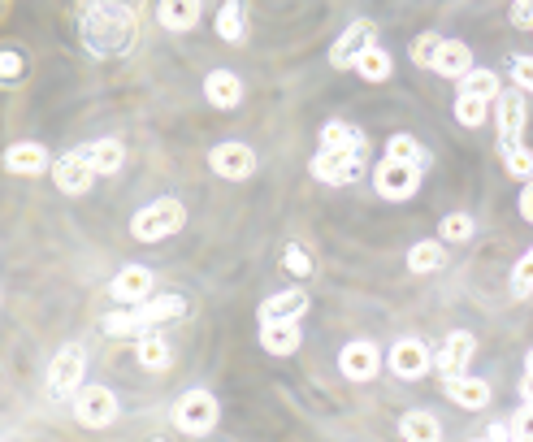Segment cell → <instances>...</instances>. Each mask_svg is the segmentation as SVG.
Masks as SVG:
<instances>
[{
  "mask_svg": "<svg viewBox=\"0 0 533 442\" xmlns=\"http://www.w3.org/2000/svg\"><path fill=\"white\" fill-rule=\"evenodd\" d=\"M200 5L204 0H161L156 18H161V26H169V31H191V26L200 22Z\"/></svg>",
  "mask_w": 533,
  "mask_h": 442,
  "instance_id": "23",
  "label": "cell"
},
{
  "mask_svg": "<svg viewBox=\"0 0 533 442\" xmlns=\"http://www.w3.org/2000/svg\"><path fill=\"white\" fill-rule=\"evenodd\" d=\"M364 152H334V148H321L312 156V178L317 182H330V187H351L356 178H364Z\"/></svg>",
  "mask_w": 533,
  "mask_h": 442,
  "instance_id": "5",
  "label": "cell"
},
{
  "mask_svg": "<svg viewBox=\"0 0 533 442\" xmlns=\"http://www.w3.org/2000/svg\"><path fill=\"white\" fill-rule=\"evenodd\" d=\"M473 334L468 330H455V334H447L442 338V347H438V356H434V364H438V373L442 377H455V373H464L468 369V360H473Z\"/></svg>",
  "mask_w": 533,
  "mask_h": 442,
  "instance_id": "15",
  "label": "cell"
},
{
  "mask_svg": "<svg viewBox=\"0 0 533 442\" xmlns=\"http://www.w3.org/2000/svg\"><path fill=\"white\" fill-rule=\"evenodd\" d=\"M83 373H87V351L70 343L57 351V360H52L48 369V395L52 399H74L78 390H83Z\"/></svg>",
  "mask_w": 533,
  "mask_h": 442,
  "instance_id": "4",
  "label": "cell"
},
{
  "mask_svg": "<svg viewBox=\"0 0 533 442\" xmlns=\"http://www.w3.org/2000/svg\"><path fill=\"white\" fill-rule=\"evenodd\" d=\"M22 70H26V57H22L18 48H5V52H0V74H5V83H18Z\"/></svg>",
  "mask_w": 533,
  "mask_h": 442,
  "instance_id": "39",
  "label": "cell"
},
{
  "mask_svg": "<svg viewBox=\"0 0 533 442\" xmlns=\"http://www.w3.org/2000/svg\"><path fill=\"white\" fill-rule=\"evenodd\" d=\"M486 438H490V442H499V438H516V425H490V429H486Z\"/></svg>",
  "mask_w": 533,
  "mask_h": 442,
  "instance_id": "44",
  "label": "cell"
},
{
  "mask_svg": "<svg viewBox=\"0 0 533 442\" xmlns=\"http://www.w3.org/2000/svg\"><path fill=\"white\" fill-rule=\"evenodd\" d=\"M260 347H265L269 356H295L299 321H260Z\"/></svg>",
  "mask_w": 533,
  "mask_h": 442,
  "instance_id": "20",
  "label": "cell"
},
{
  "mask_svg": "<svg viewBox=\"0 0 533 442\" xmlns=\"http://www.w3.org/2000/svg\"><path fill=\"white\" fill-rule=\"evenodd\" d=\"M321 148H334V152H364V156H369V139H364L356 126H347V122H330V126L321 130Z\"/></svg>",
  "mask_w": 533,
  "mask_h": 442,
  "instance_id": "24",
  "label": "cell"
},
{
  "mask_svg": "<svg viewBox=\"0 0 533 442\" xmlns=\"http://www.w3.org/2000/svg\"><path fill=\"white\" fill-rule=\"evenodd\" d=\"M217 35L226 39V44H239V39L247 35V9H243V0H226V5L217 9Z\"/></svg>",
  "mask_w": 533,
  "mask_h": 442,
  "instance_id": "25",
  "label": "cell"
},
{
  "mask_svg": "<svg viewBox=\"0 0 533 442\" xmlns=\"http://www.w3.org/2000/svg\"><path fill=\"white\" fill-rule=\"evenodd\" d=\"M390 369H395L403 382H416V377H425L429 369V347L421 338H399L395 347H390Z\"/></svg>",
  "mask_w": 533,
  "mask_h": 442,
  "instance_id": "14",
  "label": "cell"
},
{
  "mask_svg": "<svg viewBox=\"0 0 533 442\" xmlns=\"http://www.w3.org/2000/svg\"><path fill=\"white\" fill-rule=\"evenodd\" d=\"M512 425H516V438H533V403H525V412H520Z\"/></svg>",
  "mask_w": 533,
  "mask_h": 442,
  "instance_id": "42",
  "label": "cell"
},
{
  "mask_svg": "<svg viewBox=\"0 0 533 442\" xmlns=\"http://www.w3.org/2000/svg\"><path fill=\"white\" fill-rule=\"evenodd\" d=\"M109 295L117 299V304H143V299L152 295V269L126 265V269L109 282Z\"/></svg>",
  "mask_w": 533,
  "mask_h": 442,
  "instance_id": "16",
  "label": "cell"
},
{
  "mask_svg": "<svg viewBox=\"0 0 533 442\" xmlns=\"http://www.w3.org/2000/svg\"><path fill=\"white\" fill-rule=\"evenodd\" d=\"M117 395L109 386H83L74 395V421L83 425V429H104V425H113L117 421Z\"/></svg>",
  "mask_w": 533,
  "mask_h": 442,
  "instance_id": "8",
  "label": "cell"
},
{
  "mask_svg": "<svg viewBox=\"0 0 533 442\" xmlns=\"http://www.w3.org/2000/svg\"><path fill=\"white\" fill-rule=\"evenodd\" d=\"M91 178H96V165L87 161L83 148L65 152L61 161H52V182H57V191H65V195H87Z\"/></svg>",
  "mask_w": 533,
  "mask_h": 442,
  "instance_id": "10",
  "label": "cell"
},
{
  "mask_svg": "<svg viewBox=\"0 0 533 442\" xmlns=\"http://www.w3.org/2000/svg\"><path fill=\"white\" fill-rule=\"evenodd\" d=\"M408 269L412 273H434V269H442V243H434V239L416 243L412 252H408Z\"/></svg>",
  "mask_w": 533,
  "mask_h": 442,
  "instance_id": "33",
  "label": "cell"
},
{
  "mask_svg": "<svg viewBox=\"0 0 533 442\" xmlns=\"http://www.w3.org/2000/svg\"><path fill=\"white\" fill-rule=\"evenodd\" d=\"M308 312V295L304 291H278V295H269L265 304H260L256 317L260 321H299Z\"/></svg>",
  "mask_w": 533,
  "mask_h": 442,
  "instance_id": "22",
  "label": "cell"
},
{
  "mask_svg": "<svg viewBox=\"0 0 533 442\" xmlns=\"http://www.w3.org/2000/svg\"><path fill=\"white\" fill-rule=\"evenodd\" d=\"M399 434L408 438V442H438L442 429H438V421H434L429 412H408V416L399 421Z\"/></svg>",
  "mask_w": 533,
  "mask_h": 442,
  "instance_id": "30",
  "label": "cell"
},
{
  "mask_svg": "<svg viewBox=\"0 0 533 442\" xmlns=\"http://www.w3.org/2000/svg\"><path fill=\"white\" fill-rule=\"evenodd\" d=\"M473 70V52H468V44L464 39H442V48H438V57H434V74H442V78H460Z\"/></svg>",
  "mask_w": 533,
  "mask_h": 442,
  "instance_id": "21",
  "label": "cell"
},
{
  "mask_svg": "<svg viewBox=\"0 0 533 442\" xmlns=\"http://www.w3.org/2000/svg\"><path fill=\"white\" fill-rule=\"evenodd\" d=\"M135 356H139L143 369H165V364H169V343L156 330H143L135 338Z\"/></svg>",
  "mask_w": 533,
  "mask_h": 442,
  "instance_id": "27",
  "label": "cell"
},
{
  "mask_svg": "<svg viewBox=\"0 0 533 442\" xmlns=\"http://www.w3.org/2000/svg\"><path fill=\"white\" fill-rule=\"evenodd\" d=\"M503 169L512 178H520V182H529L533 178V148H525V143H516V148H507L503 152Z\"/></svg>",
  "mask_w": 533,
  "mask_h": 442,
  "instance_id": "34",
  "label": "cell"
},
{
  "mask_svg": "<svg viewBox=\"0 0 533 442\" xmlns=\"http://www.w3.org/2000/svg\"><path fill=\"white\" fill-rule=\"evenodd\" d=\"M494 122H499V148H516L525 135V96L520 91H499L494 100Z\"/></svg>",
  "mask_w": 533,
  "mask_h": 442,
  "instance_id": "12",
  "label": "cell"
},
{
  "mask_svg": "<svg viewBox=\"0 0 533 442\" xmlns=\"http://www.w3.org/2000/svg\"><path fill=\"white\" fill-rule=\"evenodd\" d=\"M438 48H442V35H438V31H425V35L412 44V61H416V65H425V70H434Z\"/></svg>",
  "mask_w": 533,
  "mask_h": 442,
  "instance_id": "36",
  "label": "cell"
},
{
  "mask_svg": "<svg viewBox=\"0 0 533 442\" xmlns=\"http://www.w3.org/2000/svg\"><path fill=\"white\" fill-rule=\"evenodd\" d=\"M520 217L533 221V178L525 182V191H520Z\"/></svg>",
  "mask_w": 533,
  "mask_h": 442,
  "instance_id": "43",
  "label": "cell"
},
{
  "mask_svg": "<svg viewBox=\"0 0 533 442\" xmlns=\"http://www.w3.org/2000/svg\"><path fill=\"white\" fill-rule=\"evenodd\" d=\"M369 48H377V26L360 18V22H351L347 31L338 35V44L330 48V65H334V70H356V61Z\"/></svg>",
  "mask_w": 533,
  "mask_h": 442,
  "instance_id": "9",
  "label": "cell"
},
{
  "mask_svg": "<svg viewBox=\"0 0 533 442\" xmlns=\"http://www.w3.org/2000/svg\"><path fill=\"white\" fill-rule=\"evenodd\" d=\"M386 156H395V161H412V165H429V152L416 143L412 135H390L386 139Z\"/></svg>",
  "mask_w": 533,
  "mask_h": 442,
  "instance_id": "32",
  "label": "cell"
},
{
  "mask_svg": "<svg viewBox=\"0 0 533 442\" xmlns=\"http://www.w3.org/2000/svg\"><path fill=\"white\" fill-rule=\"evenodd\" d=\"M486 113H490V100H481V96H455V122L468 126V130H477L481 122H486Z\"/></svg>",
  "mask_w": 533,
  "mask_h": 442,
  "instance_id": "31",
  "label": "cell"
},
{
  "mask_svg": "<svg viewBox=\"0 0 533 442\" xmlns=\"http://www.w3.org/2000/svg\"><path fill=\"white\" fill-rule=\"evenodd\" d=\"M217 416H221V408H217V399L208 395V390H187V395L174 403V425L182 429V434H191V438L208 434V429L217 425Z\"/></svg>",
  "mask_w": 533,
  "mask_h": 442,
  "instance_id": "6",
  "label": "cell"
},
{
  "mask_svg": "<svg viewBox=\"0 0 533 442\" xmlns=\"http://www.w3.org/2000/svg\"><path fill=\"white\" fill-rule=\"evenodd\" d=\"M529 291H533V247L516 260V269H512V295H516V299H525Z\"/></svg>",
  "mask_w": 533,
  "mask_h": 442,
  "instance_id": "37",
  "label": "cell"
},
{
  "mask_svg": "<svg viewBox=\"0 0 533 442\" xmlns=\"http://www.w3.org/2000/svg\"><path fill=\"white\" fill-rule=\"evenodd\" d=\"M338 364H343V377H351V382H369L377 373V364H382V351H377V343H369V338H356V343L343 347Z\"/></svg>",
  "mask_w": 533,
  "mask_h": 442,
  "instance_id": "13",
  "label": "cell"
},
{
  "mask_svg": "<svg viewBox=\"0 0 533 442\" xmlns=\"http://www.w3.org/2000/svg\"><path fill=\"white\" fill-rule=\"evenodd\" d=\"M442 390H447V399L460 403V408H486L490 403V382H481V377H473V373L442 377Z\"/></svg>",
  "mask_w": 533,
  "mask_h": 442,
  "instance_id": "18",
  "label": "cell"
},
{
  "mask_svg": "<svg viewBox=\"0 0 533 442\" xmlns=\"http://www.w3.org/2000/svg\"><path fill=\"white\" fill-rule=\"evenodd\" d=\"M520 399L533 403V373L529 369H525V377H520Z\"/></svg>",
  "mask_w": 533,
  "mask_h": 442,
  "instance_id": "45",
  "label": "cell"
},
{
  "mask_svg": "<svg viewBox=\"0 0 533 442\" xmlns=\"http://www.w3.org/2000/svg\"><path fill=\"white\" fill-rule=\"evenodd\" d=\"M182 221H187V208H182V200L165 195V200L143 204L139 213L130 217V234H135L139 243H156V239H169V234H178Z\"/></svg>",
  "mask_w": 533,
  "mask_h": 442,
  "instance_id": "3",
  "label": "cell"
},
{
  "mask_svg": "<svg viewBox=\"0 0 533 442\" xmlns=\"http://www.w3.org/2000/svg\"><path fill=\"white\" fill-rule=\"evenodd\" d=\"M460 91L464 96H481V100H499V91H503V83H499V74L494 70H468L464 78H460Z\"/></svg>",
  "mask_w": 533,
  "mask_h": 442,
  "instance_id": "29",
  "label": "cell"
},
{
  "mask_svg": "<svg viewBox=\"0 0 533 442\" xmlns=\"http://www.w3.org/2000/svg\"><path fill=\"white\" fill-rule=\"evenodd\" d=\"M525 369H529V373H533V351H529V356H525Z\"/></svg>",
  "mask_w": 533,
  "mask_h": 442,
  "instance_id": "46",
  "label": "cell"
},
{
  "mask_svg": "<svg viewBox=\"0 0 533 442\" xmlns=\"http://www.w3.org/2000/svg\"><path fill=\"white\" fill-rule=\"evenodd\" d=\"M182 312H187V299L182 295H156L148 299V304H122L117 312H109L100 325H104V334H113V338H139L143 330H156V325H165V321H178Z\"/></svg>",
  "mask_w": 533,
  "mask_h": 442,
  "instance_id": "2",
  "label": "cell"
},
{
  "mask_svg": "<svg viewBox=\"0 0 533 442\" xmlns=\"http://www.w3.org/2000/svg\"><path fill=\"white\" fill-rule=\"evenodd\" d=\"M208 165H213L217 178H230V182H243L256 174V152L247 148V143H217L213 152H208Z\"/></svg>",
  "mask_w": 533,
  "mask_h": 442,
  "instance_id": "11",
  "label": "cell"
},
{
  "mask_svg": "<svg viewBox=\"0 0 533 442\" xmlns=\"http://www.w3.org/2000/svg\"><path fill=\"white\" fill-rule=\"evenodd\" d=\"M512 26L533 31V0H516V5H512Z\"/></svg>",
  "mask_w": 533,
  "mask_h": 442,
  "instance_id": "41",
  "label": "cell"
},
{
  "mask_svg": "<svg viewBox=\"0 0 533 442\" xmlns=\"http://www.w3.org/2000/svg\"><path fill=\"white\" fill-rule=\"evenodd\" d=\"M5 169L9 174H26V178L52 174V156H48L44 143H13L5 152Z\"/></svg>",
  "mask_w": 533,
  "mask_h": 442,
  "instance_id": "17",
  "label": "cell"
},
{
  "mask_svg": "<svg viewBox=\"0 0 533 442\" xmlns=\"http://www.w3.org/2000/svg\"><path fill=\"white\" fill-rule=\"evenodd\" d=\"M512 78L520 91H533V57H512Z\"/></svg>",
  "mask_w": 533,
  "mask_h": 442,
  "instance_id": "40",
  "label": "cell"
},
{
  "mask_svg": "<svg viewBox=\"0 0 533 442\" xmlns=\"http://www.w3.org/2000/svg\"><path fill=\"white\" fill-rule=\"evenodd\" d=\"M282 265H286V273H295V278H308V273H312V256H308L299 243H286Z\"/></svg>",
  "mask_w": 533,
  "mask_h": 442,
  "instance_id": "38",
  "label": "cell"
},
{
  "mask_svg": "<svg viewBox=\"0 0 533 442\" xmlns=\"http://www.w3.org/2000/svg\"><path fill=\"white\" fill-rule=\"evenodd\" d=\"M421 174H425L421 165L386 156V161L377 165V174H373V187H377V195H382V200H412L416 187H421Z\"/></svg>",
  "mask_w": 533,
  "mask_h": 442,
  "instance_id": "7",
  "label": "cell"
},
{
  "mask_svg": "<svg viewBox=\"0 0 533 442\" xmlns=\"http://www.w3.org/2000/svg\"><path fill=\"white\" fill-rule=\"evenodd\" d=\"M356 74L364 78V83H386L390 74H395V61H390L386 48H369L364 57L356 61Z\"/></svg>",
  "mask_w": 533,
  "mask_h": 442,
  "instance_id": "28",
  "label": "cell"
},
{
  "mask_svg": "<svg viewBox=\"0 0 533 442\" xmlns=\"http://www.w3.org/2000/svg\"><path fill=\"white\" fill-rule=\"evenodd\" d=\"M87 161L96 165V174H117L122 169V161H126V148L117 139H100V143H87Z\"/></svg>",
  "mask_w": 533,
  "mask_h": 442,
  "instance_id": "26",
  "label": "cell"
},
{
  "mask_svg": "<svg viewBox=\"0 0 533 442\" xmlns=\"http://www.w3.org/2000/svg\"><path fill=\"white\" fill-rule=\"evenodd\" d=\"M143 0H87L83 13V44L96 57H122L139 39Z\"/></svg>",
  "mask_w": 533,
  "mask_h": 442,
  "instance_id": "1",
  "label": "cell"
},
{
  "mask_svg": "<svg viewBox=\"0 0 533 442\" xmlns=\"http://www.w3.org/2000/svg\"><path fill=\"white\" fill-rule=\"evenodd\" d=\"M204 96L213 109H239L243 104V83L234 70H208L204 78Z\"/></svg>",
  "mask_w": 533,
  "mask_h": 442,
  "instance_id": "19",
  "label": "cell"
},
{
  "mask_svg": "<svg viewBox=\"0 0 533 442\" xmlns=\"http://www.w3.org/2000/svg\"><path fill=\"white\" fill-rule=\"evenodd\" d=\"M438 234H442V239H451V243L473 239V217H468V213H447L438 221Z\"/></svg>",
  "mask_w": 533,
  "mask_h": 442,
  "instance_id": "35",
  "label": "cell"
}]
</instances>
